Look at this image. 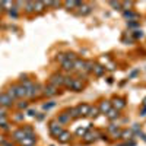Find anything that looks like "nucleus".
Wrapping results in <instances>:
<instances>
[{
  "label": "nucleus",
  "instance_id": "obj_43",
  "mask_svg": "<svg viewBox=\"0 0 146 146\" xmlns=\"http://www.w3.org/2000/svg\"><path fill=\"white\" fill-rule=\"evenodd\" d=\"M28 115H31V117H34V115H36V113L34 111V110H29V111H28Z\"/></svg>",
  "mask_w": 146,
  "mask_h": 146
},
{
  "label": "nucleus",
  "instance_id": "obj_42",
  "mask_svg": "<svg viewBox=\"0 0 146 146\" xmlns=\"http://www.w3.org/2000/svg\"><path fill=\"white\" fill-rule=\"evenodd\" d=\"M2 146H13V143H10V142H7V140H3V142H2Z\"/></svg>",
  "mask_w": 146,
  "mask_h": 146
},
{
  "label": "nucleus",
  "instance_id": "obj_6",
  "mask_svg": "<svg viewBox=\"0 0 146 146\" xmlns=\"http://www.w3.org/2000/svg\"><path fill=\"white\" fill-rule=\"evenodd\" d=\"M41 85L40 83H34V86H32V89L28 92V98H35V96H38L40 94H41Z\"/></svg>",
  "mask_w": 146,
  "mask_h": 146
},
{
  "label": "nucleus",
  "instance_id": "obj_13",
  "mask_svg": "<svg viewBox=\"0 0 146 146\" xmlns=\"http://www.w3.org/2000/svg\"><path fill=\"white\" fill-rule=\"evenodd\" d=\"M69 121H70V115L67 113L58 114V117H57V123L58 124H66V123H69Z\"/></svg>",
  "mask_w": 146,
  "mask_h": 146
},
{
  "label": "nucleus",
  "instance_id": "obj_33",
  "mask_svg": "<svg viewBox=\"0 0 146 146\" xmlns=\"http://www.w3.org/2000/svg\"><path fill=\"white\" fill-rule=\"evenodd\" d=\"M131 35L135 36V40H139V38H142V36H143V32L140 29H136L135 32H131Z\"/></svg>",
  "mask_w": 146,
  "mask_h": 146
},
{
  "label": "nucleus",
  "instance_id": "obj_2",
  "mask_svg": "<svg viewBox=\"0 0 146 146\" xmlns=\"http://www.w3.org/2000/svg\"><path fill=\"white\" fill-rule=\"evenodd\" d=\"M50 85H53V86H56L58 89V86H63L64 85V76L62 73H54V75L50 76Z\"/></svg>",
  "mask_w": 146,
  "mask_h": 146
},
{
  "label": "nucleus",
  "instance_id": "obj_1",
  "mask_svg": "<svg viewBox=\"0 0 146 146\" xmlns=\"http://www.w3.org/2000/svg\"><path fill=\"white\" fill-rule=\"evenodd\" d=\"M10 89L15 92V96H16V98H19V100L28 98V92H27V89L23 88L21 83H13V85L10 86Z\"/></svg>",
  "mask_w": 146,
  "mask_h": 146
},
{
  "label": "nucleus",
  "instance_id": "obj_27",
  "mask_svg": "<svg viewBox=\"0 0 146 146\" xmlns=\"http://www.w3.org/2000/svg\"><path fill=\"white\" fill-rule=\"evenodd\" d=\"M0 127H2L3 130H9V121H7L6 117L0 118Z\"/></svg>",
  "mask_w": 146,
  "mask_h": 146
},
{
  "label": "nucleus",
  "instance_id": "obj_10",
  "mask_svg": "<svg viewBox=\"0 0 146 146\" xmlns=\"http://www.w3.org/2000/svg\"><path fill=\"white\" fill-rule=\"evenodd\" d=\"M70 89L75 91V92H82V91H83V83H82V80L75 79V80H73V83H72V86H70Z\"/></svg>",
  "mask_w": 146,
  "mask_h": 146
},
{
  "label": "nucleus",
  "instance_id": "obj_46",
  "mask_svg": "<svg viewBox=\"0 0 146 146\" xmlns=\"http://www.w3.org/2000/svg\"><path fill=\"white\" fill-rule=\"evenodd\" d=\"M118 146H127V145H118Z\"/></svg>",
  "mask_w": 146,
  "mask_h": 146
},
{
  "label": "nucleus",
  "instance_id": "obj_22",
  "mask_svg": "<svg viewBox=\"0 0 146 146\" xmlns=\"http://www.w3.org/2000/svg\"><path fill=\"white\" fill-rule=\"evenodd\" d=\"M82 5H83L82 2H70V0L64 2V6H66V7H69V9H72V7H80Z\"/></svg>",
  "mask_w": 146,
  "mask_h": 146
},
{
  "label": "nucleus",
  "instance_id": "obj_3",
  "mask_svg": "<svg viewBox=\"0 0 146 146\" xmlns=\"http://www.w3.org/2000/svg\"><path fill=\"white\" fill-rule=\"evenodd\" d=\"M48 129H50V133H51V136H54L56 139L62 135V131H63V127L60 126L57 121H51L50 124H48Z\"/></svg>",
  "mask_w": 146,
  "mask_h": 146
},
{
  "label": "nucleus",
  "instance_id": "obj_32",
  "mask_svg": "<svg viewBox=\"0 0 146 146\" xmlns=\"http://www.w3.org/2000/svg\"><path fill=\"white\" fill-rule=\"evenodd\" d=\"M16 107H18V110H25V108H28V102L27 101H19L16 104Z\"/></svg>",
  "mask_w": 146,
  "mask_h": 146
},
{
  "label": "nucleus",
  "instance_id": "obj_29",
  "mask_svg": "<svg viewBox=\"0 0 146 146\" xmlns=\"http://www.w3.org/2000/svg\"><path fill=\"white\" fill-rule=\"evenodd\" d=\"M121 137H123V139H131V137H133V131H131V130L121 131Z\"/></svg>",
  "mask_w": 146,
  "mask_h": 146
},
{
  "label": "nucleus",
  "instance_id": "obj_26",
  "mask_svg": "<svg viewBox=\"0 0 146 146\" xmlns=\"http://www.w3.org/2000/svg\"><path fill=\"white\" fill-rule=\"evenodd\" d=\"M69 115H70V118H79L80 114H79V111H78V107L72 108V110H70V113H69Z\"/></svg>",
  "mask_w": 146,
  "mask_h": 146
},
{
  "label": "nucleus",
  "instance_id": "obj_31",
  "mask_svg": "<svg viewBox=\"0 0 146 146\" xmlns=\"http://www.w3.org/2000/svg\"><path fill=\"white\" fill-rule=\"evenodd\" d=\"M18 7H13L12 6V9H9V15L12 16V18H18Z\"/></svg>",
  "mask_w": 146,
  "mask_h": 146
},
{
  "label": "nucleus",
  "instance_id": "obj_21",
  "mask_svg": "<svg viewBox=\"0 0 146 146\" xmlns=\"http://www.w3.org/2000/svg\"><path fill=\"white\" fill-rule=\"evenodd\" d=\"M22 146H34L35 145V137H25L21 142Z\"/></svg>",
  "mask_w": 146,
  "mask_h": 146
},
{
  "label": "nucleus",
  "instance_id": "obj_36",
  "mask_svg": "<svg viewBox=\"0 0 146 146\" xmlns=\"http://www.w3.org/2000/svg\"><path fill=\"white\" fill-rule=\"evenodd\" d=\"M88 131V129H78L76 130V135L78 136H85V133Z\"/></svg>",
  "mask_w": 146,
  "mask_h": 146
},
{
  "label": "nucleus",
  "instance_id": "obj_5",
  "mask_svg": "<svg viewBox=\"0 0 146 146\" xmlns=\"http://www.w3.org/2000/svg\"><path fill=\"white\" fill-rule=\"evenodd\" d=\"M42 94H44L45 96H54V95L58 94V91H57L56 86H53V85H47V86L42 88Z\"/></svg>",
  "mask_w": 146,
  "mask_h": 146
},
{
  "label": "nucleus",
  "instance_id": "obj_4",
  "mask_svg": "<svg viewBox=\"0 0 146 146\" xmlns=\"http://www.w3.org/2000/svg\"><path fill=\"white\" fill-rule=\"evenodd\" d=\"M13 100L10 98V96L7 95V92H2L0 94V107H3V108H9L13 105Z\"/></svg>",
  "mask_w": 146,
  "mask_h": 146
},
{
  "label": "nucleus",
  "instance_id": "obj_15",
  "mask_svg": "<svg viewBox=\"0 0 146 146\" xmlns=\"http://www.w3.org/2000/svg\"><path fill=\"white\" fill-rule=\"evenodd\" d=\"M57 140H58L60 143H67V142L70 140V133L66 131V130H63V131H62V135L57 137Z\"/></svg>",
  "mask_w": 146,
  "mask_h": 146
},
{
  "label": "nucleus",
  "instance_id": "obj_44",
  "mask_svg": "<svg viewBox=\"0 0 146 146\" xmlns=\"http://www.w3.org/2000/svg\"><path fill=\"white\" fill-rule=\"evenodd\" d=\"M140 115H142V117H145V115H146V107H143V108H142V111H140Z\"/></svg>",
  "mask_w": 146,
  "mask_h": 146
},
{
  "label": "nucleus",
  "instance_id": "obj_23",
  "mask_svg": "<svg viewBox=\"0 0 146 146\" xmlns=\"http://www.w3.org/2000/svg\"><path fill=\"white\" fill-rule=\"evenodd\" d=\"M91 10H92L91 6L82 5V6H80V10H79V13H80V15H89V13H91Z\"/></svg>",
  "mask_w": 146,
  "mask_h": 146
},
{
  "label": "nucleus",
  "instance_id": "obj_34",
  "mask_svg": "<svg viewBox=\"0 0 146 146\" xmlns=\"http://www.w3.org/2000/svg\"><path fill=\"white\" fill-rule=\"evenodd\" d=\"M54 105H56V102H54V101H50L48 104H44V105H42V110H50V108H53Z\"/></svg>",
  "mask_w": 146,
  "mask_h": 146
},
{
  "label": "nucleus",
  "instance_id": "obj_19",
  "mask_svg": "<svg viewBox=\"0 0 146 146\" xmlns=\"http://www.w3.org/2000/svg\"><path fill=\"white\" fill-rule=\"evenodd\" d=\"M62 67L64 69V70H67V72H70V70H75V67H73V62L72 60H64V62L62 63Z\"/></svg>",
  "mask_w": 146,
  "mask_h": 146
},
{
  "label": "nucleus",
  "instance_id": "obj_45",
  "mask_svg": "<svg viewBox=\"0 0 146 146\" xmlns=\"http://www.w3.org/2000/svg\"><path fill=\"white\" fill-rule=\"evenodd\" d=\"M3 140H5V139H3V136H2V135H0V143H2Z\"/></svg>",
  "mask_w": 146,
  "mask_h": 146
},
{
  "label": "nucleus",
  "instance_id": "obj_30",
  "mask_svg": "<svg viewBox=\"0 0 146 146\" xmlns=\"http://www.w3.org/2000/svg\"><path fill=\"white\" fill-rule=\"evenodd\" d=\"M94 62H86L85 63V69H83V72H92L94 70Z\"/></svg>",
  "mask_w": 146,
  "mask_h": 146
},
{
  "label": "nucleus",
  "instance_id": "obj_9",
  "mask_svg": "<svg viewBox=\"0 0 146 146\" xmlns=\"http://www.w3.org/2000/svg\"><path fill=\"white\" fill-rule=\"evenodd\" d=\"M111 105H113L115 110H118V111H120L121 108H124V107H126V101H124L123 98H114L113 102H111Z\"/></svg>",
  "mask_w": 146,
  "mask_h": 146
},
{
  "label": "nucleus",
  "instance_id": "obj_16",
  "mask_svg": "<svg viewBox=\"0 0 146 146\" xmlns=\"http://www.w3.org/2000/svg\"><path fill=\"white\" fill-rule=\"evenodd\" d=\"M85 60H80V58H76L75 62H73V67H75V70H83L85 69Z\"/></svg>",
  "mask_w": 146,
  "mask_h": 146
},
{
  "label": "nucleus",
  "instance_id": "obj_41",
  "mask_svg": "<svg viewBox=\"0 0 146 146\" xmlns=\"http://www.w3.org/2000/svg\"><path fill=\"white\" fill-rule=\"evenodd\" d=\"M131 5H133V3H131V2H123V3H121V6H123V7H124V9H126V7H130V6H131Z\"/></svg>",
  "mask_w": 146,
  "mask_h": 146
},
{
  "label": "nucleus",
  "instance_id": "obj_7",
  "mask_svg": "<svg viewBox=\"0 0 146 146\" xmlns=\"http://www.w3.org/2000/svg\"><path fill=\"white\" fill-rule=\"evenodd\" d=\"M12 137H13V140H15V142H22L23 139L27 137V135H25V131H23V129H18V130H15V131H13Z\"/></svg>",
  "mask_w": 146,
  "mask_h": 146
},
{
  "label": "nucleus",
  "instance_id": "obj_25",
  "mask_svg": "<svg viewBox=\"0 0 146 146\" xmlns=\"http://www.w3.org/2000/svg\"><path fill=\"white\" fill-rule=\"evenodd\" d=\"M34 6H35V12H42L45 9V3L44 2H34Z\"/></svg>",
  "mask_w": 146,
  "mask_h": 146
},
{
  "label": "nucleus",
  "instance_id": "obj_18",
  "mask_svg": "<svg viewBox=\"0 0 146 146\" xmlns=\"http://www.w3.org/2000/svg\"><path fill=\"white\" fill-rule=\"evenodd\" d=\"M118 115H120V111H118V110H115V108H111V110L107 113V117H108L110 120H115V118H118Z\"/></svg>",
  "mask_w": 146,
  "mask_h": 146
},
{
  "label": "nucleus",
  "instance_id": "obj_37",
  "mask_svg": "<svg viewBox=\"0 0 146 146\" xmlns=\"http://www.w3.org/2000/svg\"><path fill=\"white\" fill-rule=\"evenodd\" d=\"M110 5H111L113 7H115V9H121V3L120 2H110Z\"/></svg>",
  "mask_w": 146,
  "mask_h": 146
},
{
  "label": "nucleus",
  "instance_id": "obj_17",
  "mask_svg": "<svg viewBox=\"0 0 146 146\" xmlns=\"http://www.w3.org/2000/svg\"><path fill=\"white\" fill-rule=\"evenodd\" d=\"M92 72L95 73V76H102V75H104V72H105V67L101 66V64H95Z\"/></svg>",
  "mask_w": 146,
  "mask_h": 146
},
{
  "label": "nucleus",
  "instance_id": "obj_40",
  "mask_svg": "<svg viewBox=\"0 0 146 146\" xmlns=\"http://www.w3.org/2000/svg\"><path fill=\"white\" fill-rule=\"evenodd\" d=\"M22 118H23V114H19V113H18V114L15 115V121H22Z\"/></svg>",
  "mask_w": 146,
  "mask_h": 146
},
{
  "label": "nucleus",
  "instance_id": "obj_35",
  "mask_svg": "<svg viewBox=\"0 0 146 146\" xmlns=\"http://www.w3.org/2000/svg\"><path fill=\"white\" fill-rule=\"evenodd\" d=\"M127 27L129 28H136V27H139V22L137 21H130V22H127Z\"/></svg>",
  "mask_w": 146,
  "mask_h": 146
},
{
  "label": "nucleus",
  "instance_id": "obj_24",
  "mask_svg": "<svg viewBox=\"0 0 146 146\" xmlns=\"http://www.w3.org/2000/svg\"><path fill=\"white\" fill-rule=\"evenodd\" d=\"M25 10L27 13H32V12H35V6H34V2H25Z\"/></svg>",
  "mask_w": 146,
  "mask_h": 146
},
{
  "label": "nucleus",
  "instance_id": "obj_28",
  "mask_svg": "<svg viewBox=\"0 0 146 146\" xmlns=\"http://www.w3.org/2000/svg\"><path fill=\"white\" fill-rule=\"evenodd\" d=\"M73 80H75V78H72V76H64V86L70 89V86H72Z\"/></svg>",
  "mask_w": 146,
  "mask_h": 146
},
{
  "label": "nucleus",
  "instance_id": "obj_20",
  "mask_svg": "<svg viewBox=\"0 0 146 146\" xmlns=\"http://www.w3.org/2000/svg\"><path fill=\"white\" fill-rule=\"evenodd\" d=\"M98 115H100V110H98V107H91V108H89V113H88V117L96 118Z\"/></svg>",
  "mask_w": 146,
  "mask_h": 146
},
{
  "label": "nucleus",
  "instance_id": "obj_11",
  "mask_svg": "<svg viewBox=\"0 0 146 146\" xmlns=\"http://www.w3.org/2000/svg\"><path fill=\"white\" fill-rule=\"evenodd\" d=\"M96 136H98V133H96V131H86V133H85V136H83V139H85L86 143H91V142L96 140Z\"/></svg>",
  "mask_w": 146,
  "mask_h": 146
},
{
  "label": "nucleus",
  "instance_id": "obj_38",
  "mask_svg": "<svg viewBox=\"0 0 146 146\" xmlns=\"http://www.w3.org/2000/svg\"><path fill=\"white\" fill-rule=\"evenodd\" d=\"M57 60H58L60 63H63L64 60H66V54H58V56H57Z\"/></svg>",
  "mask_w": 146,
  "mask_h": 146
},
{
  "label": "nucleus",
  "instance_id": "obj_8",
  "mask_svg": "<svg viewBox=\"0 0 146 146\" xmlns=\"http://www.w3.org/2000/svg\"><path fill=\"white\" fill-rule=\"evenodd\" d=\"M111 102L110 101H102L101 104H100V107H98V110H100V114H107L110 110H111Z\"/></svg>",
  "mask_w": 146,
  "mask_h": 146
},
{
  "label": "nucleus",
  "instance_id": "obj_39",
  "mask_svg": "<svg viewBox=\"0 0 146 146\" xmlns=\"http://www.w3.org/2000/svg\"><path fill=\"white\" fill-rule=\"evenodd\" d=\"M3 117H6V108L0 107V118H3Z\"/></svg>",
  "mask_w": 146,
  "mask_h": 146
},
{
  "label": "nucleus",
  "instance_id": "obj_12",
  "mask_svg": "<svg viewBox=\"0 0 146 146\" xmlns=\"http://www.w3.org/2000/svg\"><path fill=\"white\" fill-rule=\"evenodd\" d=\"M89 108H91V105H88V104H79V105H78V111H79L80 117H83V115H88V113H89Z\"/></svg>",
  "mask_w": 146,
  "mask_h": 146
},
{
  "label": "nucleus",
  "instance_id": "obj_14",
  "mask_svg": "<svg viewBox=\"0 0 146 146\" xmlns=\"http://www.w3.org/2000/svg\"><path fill=\"white\" fill-rule=\"evenodd\" d=\"M123 16H124L126 19H129V21H136V19L139 18V15H137V13H135V12H131L130 9L123 12Z\"/></svg>",
  "mask_w": 146,
  "mask_h": 146
}]
</instances>
